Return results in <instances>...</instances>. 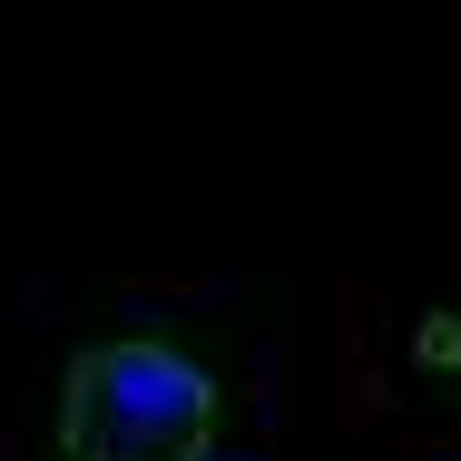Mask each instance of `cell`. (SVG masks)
Returning <instances> with one entry per match:
<instances>
[{
	"instance_id": "cell-1",
	"label": "cell",
	"mask_w": 461,
	"mask_h": 461,
	"mask_svg": "<svg viewBox=\"0 0 461 461\" xmlns=\"http://www.w3.org/2000/svg\"><path fill=\"white\" fill-rule=\"evenodd\" d=\"M216 373L177 344H89L59 383V461H206Z\"/></svg>"
}]
</instances>
